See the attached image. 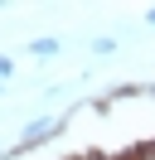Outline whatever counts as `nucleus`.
Masks as SVG:
<instances>
[{"label":"nucleus","instance_id":"nucleus-1","mask_svg":"<svg viewBox=\"0 0 155 160\" xmlns=\"http://www.w3.org/2000/svg\"><path fill=\"white\" fill-rule=\"evenodd\" d=\"M48 126H53V121H44V117H39V121H29V126H24V146L44 141V136H48Z\"/></svg>","mask_w":155,"mask_h":160},{"label":"nucleus","instance_id":"nucleus-2","mask_svg":"<svg viewBox=\"0 0 155 160\" xmlns=\"http://www.w3.org/2000/svg\"><path fill=\"white\" fill-rule=\"evenodd\" d=\"M29 53H34V58H53V53H58V39H34Z\"/></svg>","mask_w":155,"mask_h":160},{"label":"nucleus","instance_id":"nucleus-3","mask_svg":"<svg viewBox=\"0 0 155 160\" xmlns=\"http://www.w3.org/2000/svg\"><path fill=\"white\" fill-rule=\"evenodd\" d=\"M5 73H10V63H5V58H0V78H5Z\"/></svg>","mask_w":155,"mask_h":160}]
</instances>
